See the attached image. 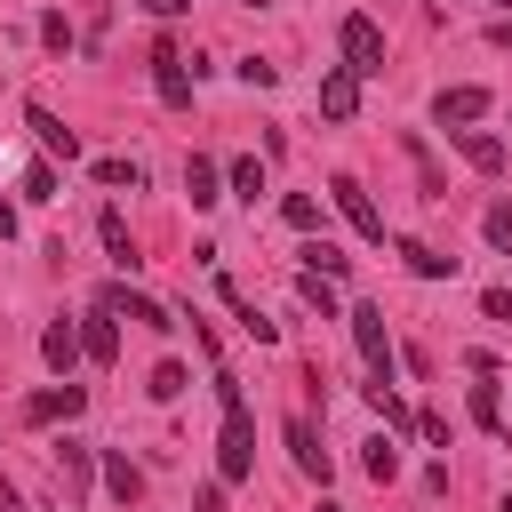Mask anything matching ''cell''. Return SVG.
<instances>
[{
    "mask_svg": "<svg viewBox=\"0 0 512 512\" xmlns=\"http://www.w3.org/2000/svg\"><path fill=\"white\" fill-rule=\"evenodd\" d=\"M496 8H504V0H496Z\"/></svg>",
    "mask_w": 512,
    "mask_h": 512,
    "instance_id": "43",
    "label": "cell"
},
{
    "mask_svg": "<svg viewBox=\"0 0 512 512\" xmlns=\"http://www.w3.org/2000/svg\"><path fill=\"white\" fill-rule=\"evenodd\" d=\"M216 400H224V432H216V480H224V488H240V480L256 472V416H248V400H240V384H232V376H216Z\"/></svg>",
    "mask_w": 512,
    "mask_h": 512,
    "instance_id": "1",
    "label": "cell"
},
{
    "mask_svg": "<svg viewBox=\"0 0 512 512\" xmlns=\"http://www.w3.org/2000/svg\"><path fill=\"white\" fill-rule=\"evenodd\" d=\"M344 320H352V344H360V360H368V384H392V360H400V352H392L384 312H376V304H352Z\"/></svg>",
    "mask_w": 512,
    "mask_h": 512,
    "instance_id": "2",
    "label": "cell"
},
{
    "mask_svg": "<svg viewBox=\"0 0 512 512\" xmlns=\"http://www.w3.org/2000/svg\"><path fill=\"white\" fill-rule=\"evenodd\" d=\"M88 176H96V184H144V168H136V160H96Z\"/></svg>",
    "mask_w": 512,
    "mask_h": 512,
    "instance_id": "29",
    "label": "cell"
},
{
    "mask_svg": "<svg viewBox=\"0 0 512 512\" xmlns=\"http://www.w3.org/2000/svg\"><path fill=\"white\" fill-rule=\"evenodd\" d=\"M304 272H320V280H336V272H352V256H344L336 240H312V248H304Z\"/></svg>",
    "mask_w": 512,
    "mask_h": 512,
    "instance_id": "24",
    "label": "cell"
},
{
    "mask_svg": "<svg viewBox=\"0 0 512 512\" xmlns=\"http://www.w3.org/2000/svg\"><path fill=\"white\" fill-rule=\"evenodd\" d=\"M24 200H56V168H32L24 176Z\"/></svg>",
    "mask_w": 512,
    "mask_h": 512,
    "instance_id": "33",
    "label": "cell"
},
{
    "mask_svg": "<svg viewBox=\"0 0 512 512\" xmlns=\"http://www.w3.org/2000/svg\"><path fill=\"white\" fill-rule=\"evenodd\" d=\"M368 408L384 416V432H392V424H416V416H408V400H400L392 384H368Z\"/></svg>",
    "mask_w": 512,
    "mask_h": 512,
    "instance_id": "26",
    "label": "cell"
},
{
    "mask_svg": "<svg viewBox=\"0 0 512 512\" xmlns=\"http://www.w3.org/2000/svg\"><path fill=\"white\" fill-rule=\"evenodd\" d=\"M40 48H56V56H72V24H64V8H48V16H40Z\"/></svg>",
    "mask_w": 512,
    "mask_h": 512,
    "instance_id": "27",
    "label": "cell"
},
{
    "mask_svg": "<svg viewBox=\"0 0 512 512\" xmlns=\"http://www.w3.org/2000/svg\"><path fill=\"white\" fill-rule=\"evenodd\" d=\"M104 488H112L120 504H136V496H144V472H136V464L120 456V448H104Z\"/></svg>",
    "mask_w": 512,
    "mask_h": 512,
    "instance_id": "19",
    "label": "cell"
},
{
    "mask_svg": "<svg viewBox=\"0 0 512 512\" xmlns=\"http://www.w3.org/2000/svg\"><path fill=\"white\" fill-rule=\"evenodd\" d=\"M504 512H512V496H504Z\"/></svg>",
    "mask_w": 512,
    "mask_h": 512,
    "instance_id": "42",
    "label": "cell"
},
{
    "mask_svg": "<svg viewBox=\"0 0 512 512\" xmlns=\"http://www.w3.org/2000/svg\"><path fill=\"white\" fill-rule=\"evenodd\" d=\"M400 256H408V272H416V280H448V272H456V256H440L432 240H400Z\"/></svg>",
    "mask_w": 512,
    "mask_h": 512,
    "instance_id": "18",
    "label": "cell"
},
{
    "mask_svg": "<svg viewBox=\"0 0 512 512\" xmlns=\"http://www.w3.org/2000/svg\"><path fill=\"white\" fill-rule=\"evenodd\" d=\"M360 472H368L376 488H392V480H400V448H392V432H376V440L360 448Z\"/></svg>",
    "mask_w": 512,
    "mask_h": 512,
    "instance_id": "16",
    "label": "cell"
},
{
    "mask_svg": "<svg viewBox=\"0 0 512 512\" xmlns=\"http://www.w3.org/2000/svg\"><path fill=\"white\" fill-rule=\"evenodd\" d=\"M288 456H296V472H304V480H320V488H328V472H336V464H328V448H320L312 416H288Z\"/></svg>",
    "mask_w": 512,
    "mask_h": 512,
    "instance_id": "9",
    "label": "cell"
},
{
    "mask_svg": "<svg viewBox=\"0 0 512 512\" xmlns=\"http://www.w3.org/2000/svg\"><path fill=\"white\" fill-rule=\"evenodd\" d=\"M328 192H336V208H344V224H352L360 240H376V248H384V216H376V200L360 192V176H336Z\"/></svg>",
    "mask_w": 512,
    "mask_h": 512,
    "instance_id": "5",
    "label": "cell"
},
{
    "mask_svg": "<svg viewBox=\"0 0 512 512\" xmlns=\"http://www.w3.org/2000/svg\"><path fill=\"white\" fill-rule=\"evenodd\" d=\"M152 88H160V104H192V72H184V56H176V40H160L152 48Z\"/></svg>",
    "mask_w": 512,
    "mask_h": 512,
    "instance_id": "8",
    "label": "cell"
},
{
    "mask_svg": "<svg viewBox=\"0 0 512 512\" xmlns=\"http://www.w3.org/2000/svg\"><path fill=\"white\" fill-rule=\"evenodd\" d=\"M488 104H496L488 88H440V96H432V120H440V128H472Z\"/></svg>",
    "mask_w": 512,
    "mask_h": 512,
    "instance_id": "11",
    "label": "cell"
},
{
    "mask_svg": "<svg viewBox=\"0 0 512 512\" xmlns=\"http://www.w3.org/2000/svg\"><path fill=\"white\" fill-rule=\"evenodd\" d=\"M240 8H264V0H240Z\"/></svg>",
    "mask_w": 512,
    "mask_h": 512,
    "instance_id": "41",
    "label": "cell"
},
{
    "mask_svg": "<svg viewBox=\"0 0 512 512\" xmlns=\"http://www.w3.org/2000/svg\"><path fill=\"white\" fill-rule=\"evenodd\" d=\"M40 360H48L56 376H72V360H88V352H80V328H72V320H48V328H40Z\"/></svg>",
    "mask_w": 512,
    "mask_h": 512,
    "instance_id": "13",
    "label": "cell"
},
{
    "mask_svg": "<svg viewBox=\"0 0 512 512\" xmlns=\"http://www.w3.org/2000/svg\"><path fill=\"white\" fill-rule=\"evenodd\" d=\"M304 304H312V312H320V320H336V288H328V280H320V272H304Z\"/></svg>",
    "mask_w": 512,
    "mask_h": 512,
    "instance_id": "30",
    "label": "cell"
},
{
    "mask_svg": "<svg viewBox=\"0 0 512 512\" xmlns=\"http://www.w3.org/2000/svg\"><path fill=\"white\" fill-rule=\"evenodd\" d=\"M136 8H144V16H184L192 0H136Z\"/></svg>",
    "mask_w": 512,
    "mask_h": 512,
    "instance_id": "35",
    "label": "cell"
},
{
    "mask_svg": "<svg viewBox=\"0 0 512 512\" xmlns=\"http://www.w3.org/2000/svg\"><path fill=\"white\" fill-rule=\"evenodd\" d=\"M24 128L40 136V152H56V160H80V136H72V128H64L48 104H24Z\"/></svg>",
    "mask_w": 512,
    "mask_h": 512,
    "instance_id": "12",
    "label": "cell"
},
{
    "mask_svg": "<svg viewBox=\"0 0 512 512\" xmlns=\"http://www.w3.org/2000/svg\"><path fill=\"white\" fill-rule=\"evenodd\" d=\"M320 512H344V504H328V496H320Z\"/></svg>",
    "mask_w": 512,
    "mask_h": 512,
    "instance_id": "40",
    "label": "cell"
},
{
    "mask_svg": "<svg viewBox=\"0 0 512 512\" xmlns=\"http://www.w3.org/2000/svg\"><path fill=\"white\" fill-rule=\"evenodd\" d=\"M480 384H472V424L480 432H496V440H512V424H504V400H496V368H472Z\"/></svg>",
    "mask_w": 512,
    "mask_h": 512,
    "instance_id": "14",
    "label": "cell"
},
{
    "mask_svg": "<svg viewBox=\"0 0 512 512\" xmlns=\"http://www.w3.org/2000/svg\"><path fill=\"white\" fill-rule=\"evenodd\" d=\"M280 216H288L296 232H312V224H320V200H312V192H288V200H280Z\"/></svg>",
    "mask_w": 512,
    "mask_h": 512,
    "instance_id": "28",
    "label": "cell"
},
{
    "mask_svg": "<svg viewBox=\"0 0 512 512\" xmlns=\"http://www.w3.org/2000/svg\"><path fill=\"white\" fill-rule=\"evenodd\" d=\"M216 288H224V304H232V312H240V328H248V336H256V344H280V328H272V320H264V312H256V304H248V296H240V288H232V280H216Z\"/></svg>",
    "mask_w": 512,
    "mask_h": 512,
    "instance_id": "22",
    "label": "cell"
},
{
    "mask_svg": "<svg viewBox=\"0 0 512 512\" xmlns=\"http://www.w3.org/2000/svg\"><path fill=\"white\" fill-rule=\"evenodd\" d=\"M184 192H192V208H216V200H224V192H216V160L192 152V160H184Z\"/></svg>",
    "mask_w": 512,
    "mask_h": 512,
    "instance_id": "20",
    "label": "cell"
},
{
    "mask_svg": "<svg viewBox=\"0 0 512 512\" xmlns=\"http://www.w3.org/2000/svg\"><path fill=\"white\" fill-rule=\"evenodd\" d=\"M192 512H224V488H200V496H192Z\"/></svg>",
    "mask_w": 512,
    "mask_h": 512,
    "instance_id": "36",
    "label": "cell"
},
{
    "mask_svg": "<svg viewBox=\"0 0 512 512\" xmlns=\"http://www.w3.org/2000/svg\"><path fill=\"white\" fill-rule=\"evenodd\" d=\"M80 408H88V384H72V376H64V384H48V392H32V400H24V424H72Z\"/></svg>",
    "mask_w": 512,
    "mask_h": 512,
    "instance_id": "4",
    "label": "cell"
},
{
    "mask_svg": "<svg viewBox=\"0 0 512 512\" xmlns=\"http://www.w3.org/2000/svg\"><path fill=\"white\" fill-rule=\"evenodd\" d=\"M232 192L256 200V192H264V168H256V160H232Z\"/></svg>",
    "mask_w": 512,
    "mask_h": 512,
    "instance_id": "31",
    "label": "cell"
},
{
    "mask_svg": "<svg viewBox=\"0 0 512 512\" xmlns=\"http://www.w3.org/2000/svg\"><path fill=\"white\" fill-rule=\"evenodd\" d=\"M56 464H64V496H80L88 472H96V448L88 440H56Z\"/></svg>",
    "mask_w": 512,
    "mask_h": 512,
    "instance_id": "17",
    "label": "cell"
},
{
    "mask_svg": "<svg viewBox=\"0 0 512 512\" xmlns=\"http://www.w3.org/2000/svg\"><path fill=\"white\" fill-rule=\"evenodd\" d=\"M80 352H88L96 368L120 360V312H112V304H88V320H80Z\"/></svg>",
    "mask_w": 512,
    "mask_h": 512,
    "instance_id": "7",
    "label": "cell"
},
{
    "mask_svg": "<svg viewBox=\"0 0 512 512\" xmlns=\"http://www.w3.org/2000/svg\"><path fill=\"white\" fill-rule=\"evenodd\" d=\"M336 48H344V64H352L360 80H376V72H384V24H376V16H360V8H352V16L336 24Z\"/></svg>",
    "mask_w": 512,
    "mask_h": 512,
    "instance_id": "3",
    "label": "cell"
},
{
    "mask_svg": "<svg viewBox=\"0 0 512 512\" xmlns=\"http://www.w3.org/2000/svg\"><path fill=\"white\" fill-rule=\"evenodd\" d=\"M232 72H240V80H248V88H272V80H280V72H272V64H264V56H240V64H232Z\"/></svg>",
    "mask_w": 512,
    "mask_h": 512,
    "instance_id": "32",
    "label": "cell"
},
{
    "mask_svg": "<svg viewBox=\"0 0 512 512\" xmlns=\"http://www.w3.org/2000/svg\"><path fill=\"white\" fill-rule=\"evenodd\" d=\"M0 240H16V208L8 200H0Z\"/></svg>",
    "mask_w": 512,
    "mask_h": 512,
    "instance_id": "39",
    "label": "cell"
},
{
    "mask_svg": "<svg viewBox=\"0 0 512 512\" xmlns=\"http://www.w3.org/2000/svg\"><path fill=\"white\" fill-rule=\"evenodd\" d=\"M96 232H104V248H112V264L128 272V264H136V240H128V216H120V208H104V216H96Z\"/></svg>",
    "mask_w": 512,
    "mask_h": 512,
    "instance_id": "21",
    "label": "cell"
},
{
    "mask_svg": "<svg viewBox=\"0 0 512 512\" xmlns=\"http://www.w3.org/2000/svg\"><path fill=\"white\" fill-rule=\"evenodd\" d=\"M480 232H488L496 256H512V200H488V208H480Z\"/></svg>",
    "mask_w": 512,
    "mask_h": 512,
    "instance_id": "23",
    "label": "cell"
},
{
    "mask_svg": "<svg viewBox=\"0 0 512 512\" xmlns=\"http://www.w3.org/2000/svg\"><path fill=\"white\" fill-rule=\"evenodd\" d=\"M96 304H112V312H128L136 328H160V336L176 328V312H168V304H152V296H136L128 280H112V288H96Z\"/></svg>",
    "mask_w": 512,
    "mask_h": 512,
    "instance_id": "6",
    "label": "cell"
},
{
    "mask_svg": "<svg viewBox=\"0 0 512 512\" xmlns=\"http://www.w3.org/2000/svg\"><path fill=\"white\" fill-rule=\"evenodd\" d=\"M488 40H496V48H512V16H504V24H488Z\"/></svg>",
    "mask_w": 512,
    "mask_h": 512,
    "instance_id": "38",
    "label": "cell"
},
{
    "mask_svg": "<svg viewBox=\"0 0 512 512\" xmlns=\"http://www.w3.org/2000/svg\"><path fill=\"white\" fill-rule=\"evenodd\" d=\"M184 384H192V368H184V360H160V368H152V384H144V392H152V400H176V392H184Z\"/></svg>",
    "mask_w": 512,
    "mask_h": 512,
    "instance_id": "25",
    "label": "cell"
},
{
    "mask_svg": "<svg viewBox=\"0 0 512 512\" xmlns=\"http://www.w3.org/2000/svg\"><path fill=\"white\" fill-rule=\"evenodd\" d=\"M320 112H328V120H352V112H360V72H352V64H328V72H320Z\"/></svg>",
    "mask_w": 512,
    "mask_h": 512,
    "instance_id": "10",
    "label": "cell"
},
{
    "mask_svg": "<svg viewBox=\"0 0 512 512\" xmlns=\"http://www.w3.org/2000/svg\"><path fill=\"white\" fill-rule=\"evenodd\" d=\"M448 144H456V152H464L480 176H496V168H504V144H496L488 128H448Z\"/></svg>",
    "mask_w": 512,
    "mask_h": 512,
    "instance_id": "15",
    "label": "cell"
},
{
    "mask_svg": "<svg viewBox=\"0 0 512 512\" xmlns=\"http://www.w3.org/2000/svg\"><path fill=\"white\" fill-rule=\"evenodd\" d=\"M0 512H24V496H16V488H8V480H0Z\"/></svg>",
    "mask_w": 512,
    "mask_h": 512,
    "instance_id": "37",
    "label": "cell"
},
{
    "mask_svg": "<svg viewBox=\"0 0 512 512\" xmlns=\"http://www.w3.org/2000/svg\"><path fill=\"white\" fill-rule=\"evenodd\" d=\"M480 312H488V320H512V288H488V296H480Z\"/></svg>",
    "mask_w": 512,
    "mask_h": 512,
    "instance_id": "34",
    "label": "cell"
}]
</instances>
